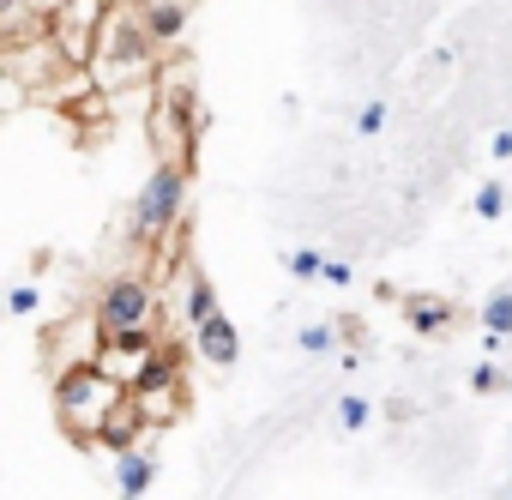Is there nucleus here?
<instances>
[{"label":"nucleus","instance_id":"9","mask_svg":"<svg viewBox=\"0 0 512 500\" xmlns=\"http://www.w3.org/2000/svg\"><path fill=\"white\" fill-rule=\"evenodd\" d=\"M151 482H157V464H151L139 446L115 452V488H121V494H151Z\"/></svg>","mask_w":512,"mask_h":500},{"label":"nucleus","instance_id":"7","mask_svg":"<svg viewBox=\"0 0 512 500\" xmlns=\"http://www.w3.org/2000/svg\"><path fill=\"white\" fill-rule=\"evenodd\" d=\"M139 434H145V416H139V404L121 392L109 410H103V422H97V434H91V446H109V452H127V446H139Z\"/></svg>","mask_w":512,"mask_h":500},{"label":"nucleus","instance_id":"2","mask_svg":"<svg viewBox=\"0 0 512 500\" xmlns=\"http://www.w3.org/2000/svg\"><path fill=\"white\" fill-rule=\"evenodd\" d=\"M181 205H187V163H157L151 181L139 187L133 199V223H127V241L133 247H157L175 223H181Z\"/></svg>","mask_w":512,"mask_h":500},{"label":"nucleus","instance_id":"8","mask_svg":"<svg viewBox=\"0 0 512 500\" xmlns=\"http://www.w3.org/2000/svg\"><path fill=\"white\" fill-rule=\"evenodd\" d=\"M133 7H139L145 37H151L157 49H169V43L187 31V7H193V0H133Z\"/></svg>","mask_w":512,"mask_h":500},{"label":"nucleus","instance_id":"14","mask_svg":"<svg viewBox=\"0 0 512 500\" xmlns=\"http://www.w3.org/2000/svg\"><path fill=\"white\" fill-rule=\"evenodd\" d=\"M392 121V109H386V97H374V103H362V115H356V139H374L380 127Z\"/></svg>","mask_w":512,"mask_h":500},{"label":"nucleus","instance_id":"15","mask_svg":"<svg viewBox=\"0 0 512 500\" xmlns=\"http://www.w3.org/2000/svg\"><path fill=\"white\" fill-rule=\"evenodd\" d=\"M320 260H326L320 247H296V254H284V272L290 278H320Z\"/></svg>","mask_w":512,"mask_h":500},{"label":"nucleus","instance_id":"18","mask_svg":"<svg viewBox=\"0 0 512 500\" xmlns=\"http://www.w3.org/2000/svg\"><path fill=\"white\" fill-rule=\"evenodd\" d=\"M500 211H506V193H500V181H488L476 193V217H500Z\"/></svg>","mask_w":512,"mask_h":500},{"label":"nucleus","instance_id":"1","mask_svg":"<svg viewBox=\"0 0 512 500\" xmlns=\"http://www.w3.org/2000/svg\"><path fill=\"white\" fill-rule=\"evenodd\" d=\"M151 55H157V43L145 37L139 7H121V0H109L103 19H97V37H91L85 67H103V73L133 79V73H151Z\"/></svg>","mask_w":512,"mask_h":500},{"label":"nucleus","instance_id":"6","mask_svg":"<svg viewBox=\"0 0 512 500\" xmlns=\"http://www.w3.org/2000/svg\"><path fill=\"white\" fill-rule=\"evenodd\" d=\"M193 350H199L211 368H235V362H241V332H235V320L211 308V314L193 326Z\"/></svg>","mask_w":512,"mask_h":500},{"label":"nucleus","instance_id":"5","mask_svg":"<svg viewBox=\"0 0 512 500\" xmlns=\"http://www.w3.org/2000/svg\"><path fill=\"white\" fill-rule=\"evenodd\" d=\"M103 7H109V0H61V7L49 13V43H55V55H61V61L85 67V55H91V37H97V19H103Z\"/></svg>","mask_w":512,"mask_h":500},{"label":"nucleus","instance_id":"12","mask_svg":"<svg viewBox=\"0 0 512 500\" xmlns=\"http://www.w3.org/2000/svg\"><path fill=\"white\" fill-rule=\"evenodd\" d=\"M211 308H217V290H211V278H199V272H193V278H187V308H181V314H187V326H199Z\"/></svg>","mask_w":512,"mask_h":500},{"label":"nucleus","instance_id":"22","mask_svg":"<svg viewBox=\"0 0 512 500\" xmlns=\"http://www.w3.org/2000/svg\"><path fill=\"white\" fill-rule=\"evenodd\" d=\"M488 151H494V157L506 163V157H512V127H506V133H494V145H488Z\"/></svg>","mask_w":512,"mask_h":500},{"label":"nucleus","instance_id":"20","mask_svg":"<svg viewBox=\"0 0 512 500\" xmlns=\"http://www.w3.org/2000/svg\"><path fill=\"white\" fill-rule=\"evenodd\" d=\"M320 278H326V284H338V290H344V284H350V278H356V272H350V260H320Z\"/></svg>","mask_w":512,"mask_h":500},{"label":"nucleus","instance_id":"19","mask_svg":"<svg viewBox=\"0 0 512 500\" xmlns=\"http://www.w3.org/2000/svg\"><path fill=\"white\" fill-rule=\"evenodd\" d=\"M37 308V284H19V290H7V314H31Z\"/></svg>","mask_w":512,"mask_h":500},{"label":"nucleus","instance_id":"17","mask_svg":"<svg viewBox=\"0 0 512 500\" xmlns=\"http://www.w3.org/2000/svg\"><path fill=\"white\" fill-rule=\"evenodd\" d=\"M470 392H506V374H500L494 362H476V368H470Z\"/></svg>","mask_w":512,"mask_h":500},{"label":"nucleus","instance_id":"21","mask_svg":"<svg viewBox=\"0 0 512 500\" xmlns=\"http://www.w3.org/2000/svg\"><path fill=\"white\" fill-rule=\"evenodd\" d=\"M13 19H31V7H25V0H0V31H7Z\"/></svg>","mask_w":512,"mask_h":500},{"label":"nucleus","instance_id":"10","mask_svg":"<svg viewBox=\"0 0 512 500\" xmlns=\"http://www.w3.org/2000/svg\"><path fill=\"white\" fill-rule=\"evenodd\" d=\"M404 314H410V332H422V338H434V332L452 326V302H434V296H416Z\"/></svg>","mask_w":512,"mask_h":500},{"label":"nucleus","instance_id":"16","mask_svg":"<svg viewBox=\"0 0 512 500\" xmlns=\"http://www.w3.org/2000/svg\"><path fill=\"white\" fill-rule=\"evenodd\" d=\"M296 344H302L308 356H326V350L338 344V332H332V326H302V332H296Z\"/></svg>","mask_w":512,"mask_h":500},{"label":"nucleus","instance_id":"4","mask_svg":"<svg viewBox=\"0 0 512 500\" xmlns=\"http://www.w3.org/2000/svg\"><path fill=\"white\" fill-rule=\"evenodd\" d=\"M151 314H157L151 284L139 272H121L97 296V338H139V332H151Z\"/></svg>","mask_w":512,"mask_h":500},{"label":"nucleus","instance_id":"3","mask_svg":"<svg viewBox=\"0 0 512 500\" xmlns=\"http://www.w3.org/2000/svg\"><path fill=\"white\" fill-rule=\"evenodd\" d=\"M121 392H127V386H121V380H109L97 362H91V368H67V374H61V386H55V410H61L67 434H79V440L91 446V434H97L103 410H109Z\"/></svg>","mask_w":512,"mask_h":500},{"label":"nucleus","instance_id":"11","mask_svg":"<svg viewBox=\"0 0 512 500\" xmlns=\"http://www.w3.org/2000/svg\"><path fill=\"white\" fill-rule=\"evenodd\" d=\"M482 332L512 338V290H494V296L482 302Z\"/></svg>","mask_w":512,"mask_h":500},{"label":"nucleus","instance_id":"23","mask_svg":"<svg viewBox=\"0 0 512 500\" xmlns=\"http://www.w3.org/2000/svg\"><path fill=\"white\" fill-rule=\"evenodd\" d=\"M25 7H31V13H43V19H49V13H55V7H61V0H25Z\"/></svg>","mask_w":512,"mask_h":500},{"label":"nucleus","instance_id":"13","mask_svg":"<svg viewBox=\"0 0 512 500\" xmlns=\"http://www.w3.org/2000/svg\"><path fill=\"white\" fill-rule=\"evenodd\" d=\"M368 422H374V404L356 398V392H344V398H338V428H344V434H362Z\"/></svg>","mask_w":512,"mask_h":500}]
</instances>
